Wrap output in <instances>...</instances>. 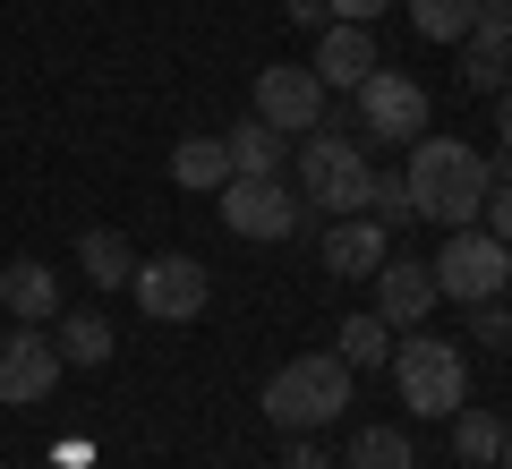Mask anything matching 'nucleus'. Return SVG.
<instances>
[{
    "instance_id": "obj_31",
    "label": "nucleus",
    "mask_w": 512,
    "mask_h": 469,
    "mask_svg": "<svg viewBox=\"0 0 512 469\" xmlns=\"http://www.w3.org/2000/svg\"><path fill=\"white\" fill-rule=\"evenodd\" d=\"M495 461H504V469H512V427H504V452H495Z\"/></svg>"
},
{
    "instance_id": "obj_16",
    "label": "nucleus",
    "mask_w": 512,
    "mask_h": 469,
    "mask_svg": "<svg viewBox=\"0 0 512 469\" xmlns=\"http://www.w3.org/2000/svg\"><path fill=\"white\" fill-rule=\"evenodd\" d=\"M282 145L291 137H274V128L256 120H239V128H222V154H231V180H282Z\"/></svg>"
},
{
    "instance_id": "obj_32",
    "label": "nucleus",
    "mask_w": 512,
    "mask_h": 469,
    "mask_svg": "<svg viewBox=\"0 0 512 469\" xmlns=\"http://www.w3.org/2000/svg\"><path fill=\"white\" fill-rule=\"evenodd\" d=\"M461 469H495V461H461Z\"/></svg>"
},
{
    "instance_id": "obj_8",
    "label": "nucleus",
    "mask_w": 512,
    "mask_h": 469,
    "mask_svg": "<svg viewBox=\"0 0 512 469\" xmlns=\"http://www.w3.org/2000/svg\"><path fill=\"white\" fill-rule=\"evenodd\" d=\"M60 367L69 359H60V342L43 325H9L0 333V401H9V410H35V401L60 384Z\"/></svg>"
},
{
    "instance_id": "obj_2",
    "label": "nucleus",
    "mask_w": 512,
    "mask_h": 469,
    "mask_svg": "<svg viewBox=\"0 0 512 469\" xmlns=\"http://www.w3.org/2000/svg\"><path fill=\"white\" fill-rule=\"evenodd\" d=\"M342 410H350V359L342 350H308V359H291V367L265 376V418H274L282 435H316Z\"/></svg>"
},
{
    "instance_id": "obj_25",
    "label": "nucleus",
    "mask_w": 512,
    "mask_h": 469,
    "mask_svg": "<svg viewBox=\"0 0 512 469\" xmlns=\"http://www.w3.org/2000/svg\"><path fill=\"white\" fill-rule=\"evenodd\" d=\"M470 342H487V350L512 342V307H504V299H478V307H470Z\"/></svg>"
},
{
    "instance_id": "obj_6",
    "label": "nucleus",
    "mask_w": 512,
    "mask_h": 469,
    "mask_svg": "<svg viewBox=\"0 0 512 469\" xmlns=\"http://www.w3.org/2000/svg\"><path fill=\"white\" fill-rule=\"evenodd\" d=\"M350 94H359V128H367L376 145H419V137H427V86H419V77H402V69H384V60H376ZM367 137H359V145H367Z\"/></svg>"
},
{
    "instance_id": "obj_7",
    "label": "nucleus",
    "mask_w": 512,
    "mask_h": 469,
    "mask_svg": "<svg viewBox=\"0 0 512 469\" xmlns=\"http://www.w3.org/2000/svg\"><path fill=\"white\" fill-rule=\"evenodd\" d=\"M128 290H137V307H146L154 325H188V316H205V299H214V273H205L197 256H137Z\"/></svg>"
},
{
    "instance_id": "obj_3",
    "label": "nucleus",
    "mask_w": 512,
    "mask_h": 469,
    "mask_svg": "<svg viewBox=\"0 0 512 469\" xmlns=\"http://www.w3.org/2000/svg\"><path fill=\"white\" fill-rule=\"evenodd\" d=\"M367 180H376V163H367V145L350 137V128H333V120H316L308 128V145H299V197L316 205V214H359L367 205Z\"/></svg>"
},
{
    "instance_id": "obj_20",
    "label": "nucleus",
    "mask_w": 512,
    "mask_h": 469,
    "mask_svg": "<svg viewBox=\"0 0 512 469\" xmlns=\"http://www.w3.org/2000/svg\"><path fill=\"white\" fill-rule=\"evenodd\" d=\"M333 350H342L350 367H384V359H393V325H384V316H342Z\"/></svg>"
},
{
    "instance_id": "obj_29",
    "label": "nucleus",
    "mask_w": 512,
    "mask_h": 469,
    "mask_svg": "<svg viewBox=\"0 0 512 469\" xmlns=\"http://www.w3.org/2000/svg\"><path fill=\"white\" fill-rule=\"evenodd\" d=\"M282 469H325V452H316L308 435H291V461H282Z\"/></svg>"
},
{
    "instance_id": "obj_27",
    "label": "nucleus",
    "mask_w": 512,
    "mask_h": 469,
    "mask_svg": "<svg viewBox=\"0 0 512 469\" xmlns=\"http://www.w3.org/2000/svg\"><path fill=\"white\" fill-rule=\"evenodd\" d=\"M325 9H333V18H350V26H376L384 0H325Z\"/></svg>"
},
{
    "instance_id": "obj_23",
    "label": "nucleus",
    "mask_w": 512,
    "mask_h": 469,
    "mask_svg": "<svg viewBox=\"0 0 512 469\" xmlns=\"http://www.w3.org/2000/svg\"><path fill=\"white\" fill-rule=\"evenodd\" d=\"M453 452L461 461H495L504 452V418L495 410H453Z\"/></svg>"
},
{
    "instance_id": "obj_4",
    "label": "nucleus",
    "mask_w": 512,
    "mask_h": 469,
    "mask_svg": "<svg viewBox=\"0 0 512 469\" xmlns=\"http://www.w3.org/2000/svg\"><path fill=\"white\" fill-rule=\"evenodd\" d=\"M393 393H402V410H419V418H453L461 401H470V367H461V350L453 342H436V333H410V342H393Z\"/></svg>"
},
{
    "instance_id": "obj_22",
    "label": "nucleus",
    "mask_w": 512,
    "mask_h": 469,
    "mask_svg": "<svg viewBox=\"0 0 512 469\" xmlns=\"http://www.w3.org/2000/svg\"><path fill=\"white\" fill-rule=\"evenodd\" d=\"M367 222H384V231H410L419 222V205H410V188H402V171H376L367 180V205H359Z\"/></svg>"
},
{
    "instance_id": "obj_21",
    "label": "nucleus",
    "mask_w": 512,
    "mask_h": 469,
    "mask_svg": "<svg viewBox=\"0 0 512 469\" xmlns=\"http://www.w3.org/2000/svg\"><path fill=\"white\" fill-rule=\"evenodd\" d=\"M342 469H410V435L402 427H359L342 452Z\"/></svg>"
},
{
    "instance_id": "obj_5",
    "label": "nucleus",
    "mask_w": 512,
    "mask_h": 469,
    "mask_svg": "<svg viewBox=\"0 0 512 469\" xmlns=\"http://www.w3.org/2000/svg\"><path fill=\"white\" fill-rule=\"evenodd\" d=\"M427 273H436V299L478 307V299H504V282H512V248L487 231V222H461V231H444V256H436Z\"/></svg>"
},
{
    "instance_id": "obj_28",
    "label": "nucleus",
    "mask_w": 512,
    "mask_h": 469,
    "mask_svg": "<svg viewBox=\"0 0 512 469\" xmlns=\"http://www.w3.org/2000/svg\"><path fill=\"white\" fill-rule=\"evenodd\" d=\"M282 9H291V26H325V18H333L325 0H282Z\"/></svg>"
},
{
    "instance_id": "obj_24",
    "label": "nucleus",
    "mask_w": 512,
    "mask_h": 469,
    "mask_svg": "<svg viewBox=\"0 0 512 469\" xmlns=\"http://www.w3.org/2000/svg\"><path fill=\"white\" fill-rule=\"evenodd\" d=\"M470 9L478 0H410V26H419L427 43H461L470 35Z\"/></svg>"
},
{
    "instance_id": "obj_13",
    "label": "nucleus",
    "mask_w": 512,
    "mask_h": 469,
    "mask_svg": "<svg viewBox=\"0 0 512 469\" xmlns=\"http://www.w3.org/2000/svg\"><path fill=\"white\" fill-rule=\"evenodd\" d=\"M325 273H350V282H367V273L393 256V231L384 222H367V214H342V222H325Z\"/></svg>"
},
{
    "instance_id": "obj_14",
    "label": "nucleus",
    "mask_w": 512,
    "mask_h": 469,
    "mask_svg": "<svg viewBox=\"0 0 512 469\" xmlns=\"http://www.w3.org/2000/svg\"><path fill=\"white\" fill-rule=\"evenodd\" d=\"M0 316H9V325H52L60 316V273L35 265V256L0 265Z\"/></svg>"
},
{
    "instance_id": "obj_1",
    "label": "nucleus",
    "mask_w": 512,
    "mask_h": 469,
    "mask_svg": "<svg viewBox=\"0 0 512 469\" xmlns=\"http://www.w3.org/2000/svg\"><path fill=\"white\" fill-rule=\"evenodd\" d=\"M402 188H410V205H419V222L461 231V222H478L495 171H487V154L461 145V137H419V145H410V163H402Z\"/></svg>"
},
{
    "instance_id": "obj_15",
    "label": "nucleus",
    "mask_w": 512,
    "mask_h": 469,
    "mask_svg": "<svg viewBox=\"0 0 512 469\" xmlns=\"http://www.w3.org/2000/svg\"><path fill=\"white\" fill-rule=\"evenodd\" d=\"M316 77H325V94L333 86H359L367 69H376V35H367V26H350V18H325V35H316V60H308Z\"/></svg>"
},
{
    "instance_id": "obj_19",
    "label": "nucleus",
    "mask_w": 512,
    "mask_h": 469,
    "mask_svg": "<svg viewBox=\"0 0 512 469\" xmlns=\"http://www.w3.org/2000/svg\"><path fill=\"white\" fill-rule=\"evenodd\" d=\"M171 180H180V188H222V180H231V154H222V137H180V154H171Z\"/></svg>"
},
{
    "instance_id": "obj_17",
    "label": "nucleus",
    "mask_w": 512,
    "mask_h": 469,
    "mask_svg": "<svg viewBox=\"0 0 512 469\" xmlns=\"http://www.w3.org/2000/svg\"><path fill=\"white\" fill-rule=\"evenodd\" d=\"M77 265H86L94 290H128V273H137V248H128L120 231H77Z\"/></svg>"
},
{
    "instance_id": "obj_9",
    "label": "nucleus",
    "mask_w": 512,
    "mask_h": 469,
    "mask_svg": "<svg viewBox=\"0 0 512 469\" xmlns=\"http://www.w3.org/2000/svg\"><path fill=\"white\" fill-rule=\"evenodd\" d=\"M214 197H222V231H239V239H291L308 222V197L291 205L282 180H222Z\"/></svg>"
},
{
    "instance_id": "obj_30",
    "label": "nucleus",
    "mask_w": 512,
    "mask_h": 469,
    "mask_svg": "<svg viewBox=\"0 0 512 469\" xmlns=\"http://www.w3.org/2000/svg\"><path fill=\"white\" fill-rule=\"evenodd\" d=\"M495 137H504V163H512V86L495 94Z\"/></svg>"
},
{
    "instance_id": "obj_10",
    "label": "nucleus",
    "mask_w": 512,
    "mask_h": 469,
    "mask_svg": "<svg viewBox=\"0 0 512 469\" xmlns=\"http://www.w3.org/2000/svg\"><path fill=\"white\" fill-rule=\"evenodd\" d=\"M256 120L274 128V137H308L316 120H325V77L316 69H256Z\"/></svg>"
},
{
    "instance_id": "obj_12",
    "label": "nucleus",
    "mask_w": 512,
    "mask_h": 469,
    "mask_svg": "<svg viewBox=\"0 0 512 469\" xmlns=\"http://www.w3.org/2000/svg\"><path fill=\"white\" fill-rule=\"evenodd\" d=\"M367 282H376V316H384L393 333H419L427 316H436V273L410 265V256H384Z\"/></svg>"
},
{
    "instance_id": "obj_26",
    "label": "nucleus",
    "mask_w": 512,
    "mask_h": 469,
    "mask_svg": "<svg viewBox=\"0 0 512 469\" xmlns=\"http://www.w3.org/2000/svg\"><path fill=\"white\" fill-rule=\"evenodd\" d=\"M478 214H487V231H495V239L512 248V171H504V180L487 188V205H478Z\"/></svg>"
},
{
    "instance_id": "obj_18",
    "label": "nucleus",
    "mask_w": 512,
    "mask_h": 469,
    "mask_svg": "<svg viewBox=\"0 0 512 469\" xmlns=\"http://www.w3.org/2000/svg\"><path fill=\"white\" fill-rule=\"evenodd\" d=\"M52 342H60L69 367H103L111 350H120V333H111L103 316H52Z\"/></svg>"
},
{
    "instance_id": "obj_11",
    "label": "nucleus",
    "mask_w": 512,
    "mask_h": 469,
    "mask_svg": "<svg viewBox=\"0 0 512 469\" xmlns=\"http://www.w3.org/2000/svg\"><path fill=\"white\" fill-rule=\"evenodd\" d=\"M504 69H512V0H478L470 35H461V86L504 94Z\"/></svg>"
}]
</instances>
